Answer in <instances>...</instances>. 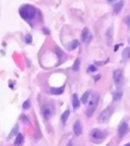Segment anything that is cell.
<instances>
[{"instance_id":"cell-1","label":"cell","mask_w":130,"mask_h":146,"mask_svg":"<svg viewBox=\"0 0 130 146\" xmlns=\"http://www.w3.org/2000/svg\"><path fill=\"white\" fill-rule=\"evenodd\" d=\"M19 14L23 19L30 22L37 16L38 10L31 5H23L19 8Z\"/></svg>"},{"instance_id":"cell-2","label":"cell","mask_w":130,"mask_h":146,"mask_svg":"<svg viewBox=\"0 0 130 146\" xmlns=\"http://www.w3.org/2000/svg\"><path fill=\"white\" fill-rule=\"evenodd\" d=\"M99 101H100V96L97 93H93L90 99L88 106H87V109L86 114L87 117H91L93 116V114L94 113L96 109L98 106Z\"/></svg>"},{"instance_id":"cell-3","label":"cell","mask_w":130,"mask_h":146,"mask_svg":"<svg viewBox=\"0 0 130 146\" xmlns=\"http://www.w3.org/2000/svg\"><path fill=\"white\" fill-rule=\"evenodd\" d=\"M113 113V108L111 106H107L103 111L101 112L100 116L98 117V120L100 123H105L110 119Z\"/></svg>"},{"instance_id":"cell-4","label":"cell","mask_w":130,"mask_h":146,"mask_svg":"<svg viewBox=\"0 0 130 146\" xmlns=\"http://www.w3.org/2000/svg\"><path fill=\"white\" fill-rule=\"evenodd\" d=\"M90 137L92 141H102L105 138V133L99 128H93L90 131Z\"/></svg>"},{"instance_id":"cell-5","label":"cell","mask_w":130,"mask_h":146,"mask_svg":"<svg viewBox=\"0 0 130 146\" xmlns=\"http://www.w3.org/2000/svg\"><path fill=\"white\" fill-rule=\"evenodd\" d=\"M129 132V127L126 121H122L119 126V136L120 137L125 136Z\"/></svg>"},{"instance_id":"cell-6","label":"cell","mask_w":130,"mask_h":146,"mask_svg":"<svg viewBox=\"0 0 130 146\" xmlns=\"http://www.w3.org/2000/svg\"><path fill=\"white\" fill-rule=\"evenodd\" d=\"M53 110H54V109L50 105H44L41 110L43 116L45 119H49L53 113Z\"/></svg>"},{"instance_id":"cell-7","label":"cell","mask_w":130,"mask_h":146,"mask_svg":"<svg viewBox=\"0 0 130 146\" xmlns=\"http://www.w3.org/2000/svg\"><path fill=\"white\" fill-rule=\"evenodd\" d=\"M106 40L107 45L110 47L113 42V28H112V26H110L106 32Z\"/></svg>"},{"instance_id":"cell-8","label":"cell","mask_w":130,"mask_h":146,"mask_svg":"<svg viewBox=\"0 0 130 146\" xmlns=\"http://www.w3.org/2000/svg\"><path fill=\"white\" fill-rule=\"evenodd\" d=\"M113 80L116 84H120L122 81V70L121 69H117L113 72Z\"/></svg>"},{"instance_id":"cell-9","label":"cell","mask_w":130,"mask_h":146,"mask_svg":"<svg viewBox=\"0 0 130 146\" xmlns=\"http://www.w3.org/2000/svg\"><path fill=\"white\" fill-rule=\"evenodd\" d=\"M92 38H93V36L90 35L89 29L87 28H84L83 30L82 31V33H81V40H82V41L83 42H86V41L90 42Z\"/></svg>"},{"instance_id":"cell-10","label":"cell","mask_w":130,"mask_h":146,"mask_svg":"<svg viewBox=\"0 0 130 146\" xmlns=\"http://www.w3.org/2000/svg\"><path fill=\"white\" fill-rule=\"evenodd\" d=\"M82 130H83V128H82V124H81L80 121L77 120L73 126V131H74V135L77 136H79L82 133Z\"/></svg>"},{"instance_id":"cell-11","label":"cell","mask_w":130,"mask_h":146,"mask_svg":"<svg viewBox=\"0 0 130 146\" xmlns=\"http://www.w3.org/2000/svg\"><path fill=\"white\" fill-rule=\"evenodd\" d=\"M123 2L122 1H120L119 2L116 3L114 5H113V12H114V14H119L121 10L122 9V6H123Z\"/></svg>"},{"instance_id":"cell-12","label":"cell","mask_w":130,"mask_h":146,"mask_svg":"<svg viewBox=\"0 0 130 146\" xmlns=\"http://www.w3.org/2000/svg\"><path fill=\"white\" fill-rule=\"evenodd\" d=\"M72 103H73V107L74 108V109H77V108H79V106H80V100H79V99H78L77 94H76V93H74V94L73 95Z\"/></svg>"},{"instance_id":"cell-13","label":"cell","mask_w":130,"mask_h":146,"mask_svg":"<svg viewBox=\"0 0 130 146\" xmlns=\"http://www.w3.org/2000/svg\"><path fill=\"white\" fill-rule=\"evenodd\" d=\"M64 89V86L63 87H59V88H54L52 87L50 88V93L54 95H60L61 93H63Z\"/></svg>"},{"instance_id":"cell-14","label":"cell","mask_w":130,"mask_h":146,"mask_svg":"<svg viewBox=\"0 0 130 146\" xmlns=\"http://www.w3.org/2000/svg\"><path fill=\"white\" fill-rule=\"evenodd\" d=\"M23 142H24V137L21 133H19V135L17 136L16 139L14 142V145L15 146H20L22 145Z\"/></svg>"},{"instance_id":"cell-15","label":"cell","mask_w":130,"mask_h":146,"mask_svg":"<svg viewBox=\"0 0 130 146\" xmlns=\"http://www.w3.org/2000/svg\"><path fill=\"white\" fill-rule=\"evenodd\" d=\"M130 58V48H126L122 51V59L127 60Z\"/></svg>"},{"instance_id":"cell-16","label":"cell","mask_w":130,"mask_h":146,"mask_svg":"<svg viewBox=\"0 0 130 146\" xmlns=\"http://www.w3.org/2000/svg\"><path fill=\"white\" fill-rule=\"evenodd\" d=\"M90 90L86 91V92L83 94V96H82V97H81V102L83 103V104H86V103H87L88 99H89V97H90Z\"/></svg>"},{"instance_id":"cell-17","label":"cell","mask_w":130,"mask_h":146,"mask_svg":"<svg viewBox=\"0 0 130 146\" xmlns=\"http://www.w3.org/2000/svg\"><path fill=\"white\" fill-rule=\"evenodd\" d=\"M69 115H70V110L69 109H67L66 111L64 112V113L61 115V120L63 122V123H66L68 117H69Z\"/></svg>"},{"instance_id":"cell-18","label":"cell","mask_w":130,"mask_h":146,"mask_svg":"<svg viewBox=\"0 0 130 146\" xmlns=\"http://www.w3.org/2000/svg\"><path fill=\"white\" fill-rule=\"evenodd\" d=\"M80 67V59L77 58L74 60V63L73 64V67H72V70H74V71H78Z\"/></svg>"},{"instance_id":"cell-19","label":"cell","mask_w":130,"mask_h":146,"mask_svg":"<svg viewBox=\"0 0 130 146\" xmlns=\"http://www.w3.org/2000/svg\"><path fill=\"white\" fill-rule=\"evenodd\" d=\"M122 97V91H116L112 93V97L114 101H118Z\"/></svg>"},{"instance_id":"cell-20","label":"cell","mask_w":130,"mask_h":146,"mask_svg":"<svg viewBox=\"0 0 130 146\" xmlns=\"http://www.w3.org/2000/svg\"><path fill=\"white\" fill-rule=\"evenodd\" d=\"M18 130H19V126H18V125H16L13 128V129L12 130V132H11L10 135L9 136V138H12L13 136H15V135H16V133L18 132Z\"/></svg>"},{"instance_id":"cell-21","label":"cell","mask_w":130,"mask_h":146,"mask_svg":"<svg viewBox=\"0 0 130 146\" xmlns=\"http://www.w3.org/2000/svg\"><path fill=\"white\" fill-rule=\"evenodd\" d=\"M79 43H78V41L77 40H75L73 42H71V44H70V50H74L77 48Z\"/></svg>"},{"instance_id":"cell-22","label":"cell","mask_w":130,"mask_h":146,"mask_svg":"<svg viewBox=\"0 0 130 146\" xmlns=\"http://www.w3.org/2000/svg\"><path fill=\"white\" fill-rule=\"evenodd\" d=\"M30 101L29 100H26L25 102H24V103L22 105V107H23V109H29V108L30 107Z\"/></svg>"},{"instance_id":"cell-23","label":"cell","mask_w":130,"mask_h":146,"mask_svg":"<svg viewBox=\"0 0 130 146\" xmlns=\"http://www.w3.org/2000/svg\"><path fill=\"white\" fill-rule=\"evenodd\" d=\"M25 41H26L27 44H31V43L32 42V38H31V36L30 35H28L26 36V38H25Z\"/></svg>"},{"instance_id":"cell-24","label":"cell","mask_w":130,"mask_h":146,"mask_svg":"<svg viewBox=\"0 0 130 146\" xmlns=\"http://www.w3.org/2000/svg\"><path fill=\"white\" fill-rule=\"evenodd\" d=\"M97 68L94 66V65H90V67H89V69H88V70L90 71V72H92V73H93V72H96L97 71Z\"/></svg>"},{"instance_id":"cell-25","label":"cell","mask_w":130,"mask_h":146,"mask_svg":"<svg viewBox=\"0 0 130 146\" xmlns=\"http://www.w3.org/2000/svg\"><path fill=\"white\" fill-rule=\"evenodd\" d=\"M124 21L127 24V25L128 26H129L130 27V15H128V16H126L125 19H124Z\"/></svg>"},{"instance_id":"cell-26","label":"cell","mask_w":130,"mask_h":146,"mask_svg":"<svg viewBox=\"0 0 130 146\" xmlns=\"http://www.w3.org/2000/svg\"><path fill=\"white\" fill-rule=\"evenodd\" d=\"M93 78H94V80H95V81H97L98 80H100V76L98 74V75H96V76H94L93 77Z\"/></svg>"},{"instance_id":"cell-27","label":"cell","mask_w":130,"mask_h":146,"mask_svg":"<svg viewBox=\"0 0 130 146\" xmlns=\"http://www.w3.org/2000/svg\"><path fill=\"white\" fill-rule=\"evenodd\" d=\"M118 49H119V45H116V46H115V49H114V50L116 51Z\"/></svg>"},{"instance_id":"cell-28","label":"cell","mask_w":130,"mask_h":146,"mask_svg":"<svg viewBox=\"0 0 130 146\" xmlns=\"http://www.w3.org/2000/svg\"><path fill=\"white\" fill-rule=\"evenodd\" d=\"M67 146H73V145H72V142H69L67 145Z\"/></svg>"},{"instance_id":"cell-29","label":"cell","mask_w":130,"mask_h":146,"mask_svg":"<svg viewBox=\"0 0 130 146\" xmlns=\"http://www.w3.org/2000/svg\"><path fill=\"white\" fill-rule=\"evenodd\" d=\"M107 1H108L109 2H115L116 0H107Z\"/></svg>"},{"instance_id":"cell-30","label":"cell","mask_w":130,"mask_h":146,"mask_svg":"<svg viewBox=\"0 0 130 146\" xmlns=\"http://www.w3.org/2000/svg\"><path fill=\"white\" fill-rule=\"evenodd\" d=\"M124 146H130V143H128V144H126V145H125Z\"/></svg>"}]
</instances>
